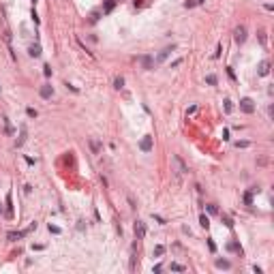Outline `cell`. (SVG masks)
Segmentation results:
<instances>
[{
	"instance_id": "obj_16",
	"label": "cell",
	"mask_w": 274,
	"mask_h": 274,
	"mask_svg": "<svg viewBox=\"0 0 274 274\" xmlns=\"http://www.w3.org/2000/svg\"><path fill=\"white\" fill-rule=\"evenodd\" d=\"M122 86H124V77H116V79H114V88H116V90H120Z\"/></svg>"
},
{
	"instance_id": "obj_30",
	"label": "cell",
	"mask_w": 274,
	"mask_h": 274,
	"mask_svg": "<svg viewBox=\"0 0 274 274\" xmlns=\"http://www.w3.org/2000/svg\"><path fill=\"white\" fill-rule=\"evenodd\" d=\"M49 231H51V234H60V229H58V227H54V225H49Z\"/></svg>"
},
{
	"instance_id": "obj_29",
	"label": "cell",
	"mask_w": 274,
	"mask_h": 274,
	"mask_svg": "<svg viewBox=\"0 0 274 274\" xmlns=\"http://www.w3.org/2000/svg\"><path fill=\"white\" fill-rule=\"evenodd\" d=\"M208 212H212V214H216L218 210H216V206H212V203H210V206H208Z\"/></svg>"
},
{
	"instance_id": "obj_20",
	"label": "cell",
	"mask_w": 274,
	"mask_h": 274,
	"mask_svg": "<svg viewBox=\"0 0 274 274\" xmlns=\"http://www.w3.org/2000/svg\"><path fill=\"white\" fill-rule=\"evenodd\" d=\"M26 114H28V118H36V116H39V114H36V109H32V107L26 109Z\"/></svg>"
},
{
	"instance_id": "obj_13",
	"label": "cell",
	"mask_w": 274,
	"mask_h": 274,
	"mask_svg": "<svg viewBox=\"0 0 274 274\" xmlns=\"http://www.w3.org/2000/svg\"><path fill=\"white\" fill-rule=\"evenodd\" d=\"M26 135H28V131H26V126H24V124H22V135H19V139H17V143H15L17 148H19V146H22V143L26 142Z\"/></svg>"
},
{
	"instance_id": "obj_24",
	"label": "cell",
	"mask_w": 274,
	"mask_h": 274,
	"mask_svg": "<svg viewBox=\"0 0 274 274\" xmlns=\"http://www.w3.org/2000/svg\"><path fill=\"white\" fill-rule=\"evenodd\" d=\"M259 41H261V45H266V41H268L266 39V30H259Z\"/></svg>"
},
{
	"instance_id": "obj_18",
	"label": "cell",
	"mask_w": 274,
	"mask_h": 274,
	"mask_svg": "<svg viewBox=\"0 0 274 274\" xmlns=\"http://www.w3.org/2000/svg\"><path fill=\"white\" fill-rule=\"evenodd\" d=\"M229 250H238V253H242V246H240L238 242H231V244H229Z\"/></svg>"
},
{
	"instance_id": "obj_22",
	"label": "cell",
	"mask_w": 274,
	"mask_h": 274,
	"mask_svg": "<svg viewBox=\"0 0 274 274\" xmlns=\"http://www.w3.org/2000/svg\"><path fill=\"white\" fill-rule=\"evenodd\" d=\"M206 82L210 83V86H216V77H214V75H208V77H206Z\"/></svg>"
},
{
	"instance_id": "obj_32",
	"label": "cell",
	"mask_w": 274,
	"mask_h": 274,
	"mask_svg": "<svg viewBox=\"0 0 274 274\" xmlns=\"http://www.w3.org/2000/svg\"><path fill=\"white\" fill-rule=\"evenodd\" d=\"M201 2H203V0H197V4H201Z\"/></svg>"
},
{
	"instance_id": "obj_31",
	"label": "cell",
	"mask_w": 274,
	"mask_h": 274,
	"mask_svg": "<svg viewBox=\"0 0 274 274\" xmlns=\"http://www.w3.org/2000/svg\"><path fill=\"white\" fill-rule=\"evenodd\" d=\"M236 146H238V148H246V146H249V142H238Z\"/></svg>"
},
{
	"instance_id": "obj_28",
	"label": "cell",
	"mask_w": 274,
	"mask_h": 274,
	"mask_svg": "<svg viewBox=\"0 0 274 274\" xmlns=\"http://www.w3.org/2000/svg\"><path fill=\"white\" fill-rule=\"evenodd\" d=\"M231 109H234V105H231V101H225V111H227V114H229Z\"/></svg>"
},
{
	"instance_id": "obj_23",
	"label": "cell",
	"mask_w": 274,
	"mask_h": 274,
	"mask_svg": "<svg viewBox=\"0 0 274 274\" xmlns=\"http://www.w3.org/2000/svg\"><path fill=\"white\" fill-rule=\"evenodd\" d=\"M90 148H92V152H94V154H96V152H99V150H101V148H99V143H96L94 139L90 142Z\"/></svg>"
},
{
	"instance_id": "obj_5",
	"label": "cell",
	"mask_w": 274,
	"mask_h": 274,
	"mask_svg": "<svg viewBox=\"0 0 274 274\" xmlns=\"http://www.w3.org/2000/svg\"><path fill=\"white\" fill-rule=\"evenodd\" d=\"M240 109H242L244 114H253V111H255V105H253L250 99H242V101H240Z\"/></svg>"
},
{
	"instance_id": "obj_27",
	"label": "cell",
	"mask_w": 274,
	"mask_h": 274,
	"mask_svg": "<svg viewBox=\"0 0 274 274\" xmlns=\"http://www.w3.org/2000/svg\"><path fill=\"white\" fill-rule=\"evenodd\" d=\"M99 17H101V11H94V13H92V17H90V22L94 24V22L99 19Z\"/></svg>"
},
{
	"instance_id": "obj_9",
	"label": "cell",
	"mask_w": 274,
	"mask_h": 274,
	"mask_svg": "<svg viewBox=\"0 0 274 274\" xmlns=\"http://www.w3.org/2000/svg\"><path fill=\"white\" fill-rule=\"evenodd\" d=\"M116 2H118V0H105L103 13H111V11H114V7H116Z\"/></svg>"
},
{
	"instance_id": "obj_26",
	"label": "cell",
	"mask_w": 274,
	"mask_h": 274,
	"mask_svg": "<svg viewBox=\"0 0 274 274\" xmlns=\"http://www.w3.org/2000/svg\"><path fill=\"white\" fill-rule=\"evenodd\" d=\"M195 4H197V0H186V2H184V7H186V9H193Z\"/></svg>"
},
{
	"instance_id": "obj_15",
	"label": "cell",
	"mask_w": 274,
	"mask_h": 274,
	"mask_svg": "<svg viewBox=\"0 0 274 274\" xmlns=\"http://www.w3.org/2000/svg\"><path fill=\"white\" fill-rule=\"evenodd\" d=\"M199 225H201V227H206V229H208V227H210V218H208V216H206V214H201V216H199Z\"/></svg>"
},
{
	"instance_id": "obj_7",
	"label": "cell",
	"mask_w": 274,
	"mask_h": 274,
	"mask_svg": "<svg viewBox=\"0 0 274 274\" xmlns=\"http://www.w3.org/2000/svg\"><path fill=\"white\" fill-rule=\"evenodd\" d=\"M41 96H43V99H51V96H54V88H51L49 83L41 86Z\"/></svg>"
},
{
	"instance_id": "obj_33",
	"label": "cell",
	"mask_w": 274,
	"mask_h": 274,
	"mask_svg": "<svg viewBox=\"0 0 274 274\" xmlns=\"http://www.w3.org/2000/svg\"><path fill=\"white\" fill-rule=\"evenodd\" d=\"M0 212H2V206H0Z\"/></svg>"
},
{
	"instance_id": "obj_1",
	"label": "cell",
	"mask_w": 274,
	"mask_h": 274,
	"mask_svg": "<svg viewBox=\"0 0 274 274\" xmlns=\"http://www.w3.org/2000/svg\"><path fill=\"white\" fill-rule=\"evenodd\" d=\"M35 227H36V223H32V225L28 227V229H24V231H11V234H7V238L9 240H19V238H24V236H28Z\"/></svg>"
},
{
	"instance_id": "obj_8",
	"label": "cell",
	"mask_w": 274,
	"mask_h": 274,
	"mask_svg": "<svg viewBox=\"0 0 274 274\" xmlns=\"http://www.w3.org/2000/svg\"><path fill=\"white\" fill-rule=\"evenodd\" d=\"M259 75H261V77H266V75H268V73H270V62H268V60H263V62H259Z\"/></svg>"
},
{
	"instance_id": "obj_21",
	"label": "cell",
	"mask_w": 274,
	"mask_h": 274,
	"mask_svg": "<svg viewBox=\"0 0 274 274\" xmlns=\"http://www.w3.org/2000/svg\"><path fill=\"white\" fill-rule=\"evenodd\" d=\"M163 253H165V246H161V244H158V246L154 249V255H156V257H161Z\"/></svg>"
},
{
	"instance_id": "obj_14",
	"label": "cell",
	"mask_w": 274,
	"mask_h": 274,
	"mask_svg": "<svg viewBox=\"0 0 274 274\" xmlns=\"http://www.w3.org/2000/svg\"><path fill=\"white\" fill-rule=\"evenodd\" d=\"M221 221H223V225H225V227H229V229H231V227H234V221H231V218H229V216H225V214H221Z\"/></svg>"
},
{
	"instance_id": "obj_17",
	"label": "cell",
	"mask_w": 274,
	"mask_h": 274,
	"mask_svg": "<svg viewBox=\"0 0 274 274\" xmlns=\"http://www.w3.org/2000/svg\"><path fill=\"white\" fill-rule=\"evenodd\" d=\"M244 203H246V206H250V203H253V191H246V193H244Z\"/></svg>"
},
{
	"instance_id": "obj_6",
	"label": "cell",
	"mask_w": 274,
	"mask_h": 274,
	"mask_svg": "<svg viewBox=\"0 0 274 274\" xmlns=\"http://www.w3.org/2000/svg\"><path fill=\"white\" fill-rule=\"evenodd\" d=\"M142 67L146 71H152V67H154V58L152 56H142Z\"/></svg>"
},
{
	"instance_id": "obj_3",
	"label": "cell",
	"mask_w": 274,
	"mask_h": 274,
	"mask_svg": "<svg viewBox=\"0 0 274 274\" xmlns=\"http://www.w3.org/2000/svg\"><path fill=\"white\" fill-rule=\"evenodd\" d=\"M133 229H135V238L137 240L146 238V223H143V221H135V227H133Z\"/></svg>"
},
{
	"instance_id": "obj_10",
	"label": "cell",
	"mask_w": 274,
	"mask_h": 274,
	"mask_svg": "<svg viewBox=\"0 0 274 274\" xmlns=\"http://www.w3.org/2000/svg\"><path fill=\"white\" fill-rule=\"evenodd\" d=\"M28 54H30L32 58H39V56H41V45H30Z\"/></svg>"
},
{
	"instance_id": "obj_34",
	"label": "cell",
	"mask_w": 274,
	"mask_h": 274,
	"mask_svg": "<svg viewBox=\"0 0 274 274\" xmlns=\"http://www.w3.org/2000/svg\"><path fill=\"white\" fill-rule=\"evenodd\" d=\"M32 2H36V0H32Z\"/></svg>"
},
{
	"instance_id": "obj_4",
	"label": "cell",
	"mask_w": 274,
	"mask_h": 274,
	"mask_svg": "<svg viewBox=\"0 0 274 274\" xmlns=\"http://www.w3.org/2000/svg\"><path fill=\"white\" fill-rule=\"evenodd\" d=\"M139 150L142 152H150L152 150V135H143V139L139 142Z\"/></svg>"
},
{
	"instance_id": "obj_25",
	"label": "cell",
	"mask_w": 274,
	"mask_h": 274,
	"mask_svg": "<svg viewBox=\"0 0 274 274\" xmlns=\"http://www.w3.org/2000/svg\"><path fill=\"white\" fill-rule=\"evenodd\" d=\"M43 75H45V77H49V75H51V67H49V64H45V67H43Z\"/></svg>"
},
{
	"instance_id": "obj_12",
	"label": "cell",
	"mask_w": 274,
	"mask_h": 274,
	"mask_svg": "<svg viewBox=\"0 0 274 274\" xmlns=\"http://www.w3.org/2000/svg\"><path fill=\"white\" fill-rule=\"evenodd\" d=\"M216 268H223V270H229V268H231V263L227 261V259H216Z\"/></svg>"
},
{
	"instance_id": "obj_19",
	"label": "cell",
	"mask_w": 274,
	"mask_h": 274,
	"mask_svg": "<svg viewBox=\"0 0 274 274\" xmlns=\"http://www.w3.org/2000/svg\"><path fill=\"white\" fill-rule=\"evenodd\" d=\"M171 270H176V272H184L186 268H184V266H180V263H171Z\"/></svg>"
},
{
	"instance_id": "obj_2",
	"label": "cell",
	"mask_w": 274,
	"mask_h": 274,
	"mask_svg": "<svg viewBox=\"0 0 274 274\" xmlns=\"http://www.w3.org/2000/svg\"><path fill=\"white\" fill-rule=\"evenodd\" d=\"M234 39H236L238 45H242V43L246 41V28H244V26H238V28L234 30Z\"/></svg>"
},
{
	"instance_id": "obj_11",
	"label": "cell",
	"mask_w": 274,
	"mask_h": 274,
	"mask_svg": "<svg viewBox=\"0 0 274 274\" xmlns=\"http://www.w3.org/2000/svg\"><path fill=\"white\" fill-rule=\"evenodd\" d=\"M171 49H174V45H171V47H167V49H163V51H161V54H158V58H156V62H163V60H165L167 56H169V54H171Z\"/></svg>"
}]
</instances>
